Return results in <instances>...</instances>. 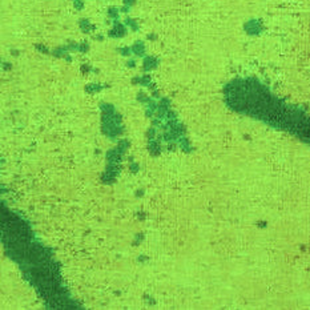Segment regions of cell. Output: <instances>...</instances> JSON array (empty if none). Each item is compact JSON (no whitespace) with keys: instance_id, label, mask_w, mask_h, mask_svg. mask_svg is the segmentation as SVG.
Here are the masks:
<instances>
[{"instance_id":"obj_1","label":"cell","mask_w":310,"mask_h":310,"mask_svg":"<svg viewBox=\"0 0 310 310\" xmlns=\"http://www.w3.org/2000/svg\"><path fill=\"white\" fill-rule=\"evenodd\" d=\"M117 175H119V166H117V164H108L107 169H105V172L103 173V182L105 184H112V182L116 180Z\"/></svg>"},{"instance_id":"obj_14","label":"cell","mask_w":310,"mask_h":310,"mask_svg":"<svg viewBox=\"0 0 310 310\" xmlns=\"http://www.w3.org/2000/svg\"><path fill=\"white\" fill-rule=\"evenodd\" d=\"M119 52L123 55V56H129V55H131V52H132V49H129V48H119Z\"/></svg>"},{"instance_id":"obj_16","label":"cell","mask_w":310,"mask_h":310,"mask_svg":"<svg viewBox=\"0 0 310 310\" xmlns=\"http://www.w3.org/2000/svg\"><path fill=\"white\" fill-rule=\"evenodd\" d=\"M129 169H131L132 173H136V172H138V169H140V168H138V164L137 163H132L131 164V168H129Z\"/></svg>"},{"instance_id":"obj_17","label":"cell","mask_w":310,"mask_h":310,"mask_svg":"<svg viewBox=\"0 0 310 310\" xmlns=\"http://www.w3.org/2000/svg\"><path fill=\"white\" fill-rule=\"evenodd\" d=\"M142 237H144V234H137V236L135 237L136 240H135V242H133V244H135V245H138V244H140L141 241H142Z\"/></svg>"},{"instance_id":"obj_8","label":"cell","mask_w":310,"mask_h":310,"mask_svg":"<svg viewBox=\"0 0 310 310\" xmlns=\"http://www.w3.org/2000/svg\"><path fill=\"white\" fill-rule=\"evenodd\" d=\"M85 89H87V92H89V93H95V92L101 91V89H103V85H100V84H88L85 87Z\"/></svg>"},{"instance_id":"obj_25","label":"cell","mask_w":310,"mask_h":310,"mask_svg":"<svg viewBox=\"0 0 310 310\" xmlns=\"http://www.w3.org/2000/svg\"><path fill=\"white\" fill-rule=\"evenodd\" d=\"M4 69H11V64L10 63H4Z\"/></svg>"},{"instance_id":"obj_6","label":"cell","mask_w":310,"mask_h":310,"mask_svg":"<svg viewBox=\"0 0 310 310\" xmlns=\"http://www.w3.org/2000/svg\"><path fill=\"white\" fill-rule=\"evenodd\" d=\"M79 24H80V28H81V31H83V32H85V33L91 32V31L95 28V27L92 26L91 23H89L88 19H80Z\"/></svg>"},{"instance_id":"obj_19","label":"cell","mask_w":310,"mask_h":310,"mask_svg":"<svg viewBox=\"0 0 310 310\" xmlns=\"http://www.w3.org/2000/svg\"><path fill=\"white\" fill-rule=\"evenodd\" d=\"M154 135H156L154 129H153V128H150L149 131H148V137H149V138H153V137H154Z\"/></svg>"},{"instance_id":"obj_11","label":"cell","mask_w":310,"mask_h":310,"mask_svg":"<svg viewBox=\"0 0 310 310\" xmlns=\"http://www.w3.org/2000/svg\"><path fill=\"white\" fill-rule=\"evenodd\" d=\"M125 26H129L133 31H137L138 29V24L136 23V20H133V19H126L125 20Z\"/></svg>"},{"instance_id":"obj_21","label":"cell","mask_w":310,"mask_h":310,"mask_svg":"<svg viewBox=\"0 0 310 310\" xmlns=\"http://www.w3.org/2000/svg\"><path fill=\"white\" fill-rule=\"evenodd\" d=\"M89 69H91V67H89V65H87V64H84V65H81V72L87 73V72H88Z\"/></svg>"},{"instance_id":"obj_2","label":"cell","mask_w":310,"mask_h":310,"mask_svg":"<svg viewBox=\"0 0 310 310\" xmlns=\"http://www.w3.org/2000/svg\"><path fill=\"white\" fill-rule=\"evenodd\" d=\"M125 33H126V28L120 23H116L113 28L109 31L111 38H123V36H125Z\"/></svg>"},{"instance_id":"obj_7","label":"cell","mask_w":310,"mask_h":310,"mask_svg":"<svg viewBox=\"0 0 310 310\" xmlns=\"http://www.w3.org/2000/svg\"><path fill=\"white\" fill-rule=\"evenodd\" d=\"M178 145H180V148H181L182 150L188 152V153L192 150L190 144H189V141L187 140V138H181V137H180V138H178Z\"/></svg>"},{"instance_id":"obj_5","label":"cell","mask_w":310,"mask_h":310,"mask_svg":"<svg viewBox=\"0 0 310 310\" xmlns=\"http://www.w3.org/2000/svg\"><path fill=\"white\" fill-rule=\"evenodd\" d=\"M132 52L137 56H142L145 52V47H144V43L142 41H136L132 47Z\"/></svg>"},{"instance_id":"obj_4","label":"cell","mask_w":310,"mask_h":310,"mask_svg":"<svg viewBox=\"0 0 310 310\" xmlns=\"http://www.w3.org/2000/svg\"><path fill=\"white\" fill-rule=\"evenodd\" d=\"M148 149H149V152L153 156H156V154H159L160 153V142L159 141H156V140H153V138H149V144H148Z\"/></svg>"},{"instance_id":"obj_9","label":"cell","mask_w":310,"mask_h":310,"mask_svg":"<svg viewBox=\"0 0 310 310\" xmlns=\"http://www.w3.org/2000/svg\"><path fill=\"white\" fill-rule=\"evenodd\" d=\"M108 16L113 20H117L119 19V10H117L116 7H111L109 10H108Z\"/></svg>"},{"instance_id":"obj_20","label":"cell","mask_w":310,"mask_h":310,"mask_svg":"<svg viewBox=\"0 0 310 310\" xmlns=\"http://www.w3.org/2000/svg\"><path fill=\"white\" fill-rule=\"evenodd\" d=\"M36 48H38L39 51L44 52V53H48V49H47V48H44V45H36Z\"/></svg>"},{"instance_id":"obj_3","label":"cell","mask_w":310,"mask_h":310,"mask_svg":"<svg viewBox=\"0 0 310 310\" xmlns=\"http://www.w3.org/2000/svg\"><path fill=\"white\" fill-rule=\"evenodd\" d=\"M157 65H159V60H157L156 57L147 56L144 59V65H142L144 71H152V69H154V68H157Z\"/></svg>"},{"instance_id":"obj_10","label":"cell","mask_w":310,"mask_h":310,"mask_svg":"<svg viewBox=\"0 0 310 310\" xmlns=\"http://www.w3.org/2000/svg\"><path fill=\"white\" fill-rule=\"evenodd\" d=\"M128 147H129V141L128 140H121L119 142V145H117V148L120 149L121 153H125V150L128 149Z\"/></svg>"},{"instance_id":"obj_26","label":"cell","mask_w":310,"mask_h":310,"mask_svg":"<svg viewBox=\"0 0 310 310\" xmlns=\"http://www.w3.org/2000/svg\"><path fill=\"white\" fill-rule=\"evenodd\" d=\"M148 39H149V40H154V39H156V36H154V35H149V36H148Z\"/></svg>"},{"instance_id":"obj_24","label":"cell","mask_w":310,"mask_h":310,"mask_svg":"<svg viewBox=\"0 0 310 310\" xmlns=\"http://www.w3.org/2000/svg\"><path fill=\"white\" fill-rule=\"evenodd\" d=\"M145 260H148V257H144V256L138 257V261H140V262H142V261H145Z\"/></svg>"},{"instance_id":"obj_12","label":"cell","mask_w":310,"mask_h":310,"mask_svg":"<svg viewBox=\"0 0 310 310\" xmlns=\"http://www.w3.org/2000/svg\"><path fill=\"white\" fill-rule=\"evenodd\" d=\"M137 100L138 101H141V103H149L150 101V99L149 97H147V96H145L144 93H142V92H140V93H138V96H137Z\"/></svg>"},{"instance_id":"obj_22","label":"cell","mask_w":310,"mask_h":310,"mask_svg":"<svg viewBox=\"0 0 310 310\" xmlns=\"http://www.w3.org/2000/svg\"><path fill=\"white\" fill-rule=\"evenodd\" d=\"M126 65H128L129 68H133V67L136 65V61H135V60H129L128 63H126Z\"/></svg>"},{"instance_id":"obj_23","label":"cell","mask_w":310,"mask_h":310,"mask_svg":"<svg viewBox=\"0 0 310 310\" xmlns=\"http://www.w3.org/2000/svg\"><path fill=\"white\" fill-rule=\"evenodd\" d=\"M142 194H144V190H137V192H136V196H137V197H141Z\"/></svg>"},{"instance_id":"obj_15","label":"cell","mask_w":310,"mask_h":310,"mask_svg":"<svg viewBox=\"0 0 310 310\" xmlns=\"http://www.w3.org/2000/svg\"><path fill=\"white\" fill-rule=\"evenodd\" d=\"M88 49H89V45H88V43H87V41L81 43V44L79 45V51H81V52H87Z\"/></svg>"},{"instance_id":"obj_13","label":"cell","mask_w":310,"mask_h":310,"mask_svg":"<svg viewBox=\"0 0 310 310\" xmlns=\"http://www.w3.org/2000/svg\"><path fill=\"white\" fill-rule=\"evenodd\" d=\"M73 4H75V8L76 10H83V7H84V2L83 0H73Z\"/></svg>"},{"instance_id":"obj_18","label":"cell","mask_w":310,"mask_h":310,"mask_svg":"<svg viewBox=\"0 0 310 310\" xmlns=\"http://www.w3.org/2000/svg\"><path fill=\"white\" fill-rule=\"evenodd\" d=\"M135 3L136 0H124V5H126V7H132Z\"/></svg>"}]
</instances>
